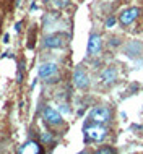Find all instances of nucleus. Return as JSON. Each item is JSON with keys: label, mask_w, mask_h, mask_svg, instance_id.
<instances>
[{"label": "nucleus", "mask_w": 143, "mask_h": 154, "mask_svg": "<svg viewBox=\"0 0 143 154\" xmlns=\"http://www.w3.org/2000/svg\"><path fill=\"white\" fill-rule=\"evenodd\" d=\"M85 135H86V141H103L107 136V128L103 127L101 123H94V125H88L85 127Z\"/></svg>", "instance_id": "obj_1"}, {"label": "nucleus", "mask_w": 143, "mask_h": 154, "mask_svg": "<svg viewBox=\"0 0 143 154\" xmlns=\"http://www.w3.org/2000/svg\"><path fill=\"white\" fill-rule=\"evenodd\" d=\"M112 117V112L109 107H94L93 110L90 112V120L93 123H107Z\"/></svg>", "instance_id": "obj_2"}, {"label": "nucleus", "mask_w": 143, "mask_h": 154, "mask_svg": "<svg viewBox=\"0 0 143 154\" xmlns=\"http://www.w3.org/2000/svg\"><path fill=\"white\" fill-rule=\"evenodd\" d=\"M140 16V8L137 7H132V8H127V10H124L122 13L119 15V21L124 24V26H129V24H132L135 20Z\"/></svg>", "instance_id": "obj_3"}, {"label": "nucleus", "mask_w": 143, "mask_h": 154, "mask_svg": "<svg viewBox=\"0 0 143 154\" xmlns=\"http://www.w3.org/2000/svg\"><path fill=\"white\" fill-rule=\"evenodd\" d=\"M43 152H44L43 146H41L39 143H36V141H33V140L26 141V143L18 149V154H43Z\"/></svg>", "instance_id": "obj_4"}, {"label": "nucleus", "mask_w": 143, "mask_h": 154, "mask_svg": "<svg viewBox=\"0 0 143 154\" xmlns=\"http://www.w3.org/2000/svg\"><path fill=\"white\" fill-rule=\"evenodd\" d=\"M43 115H44V119H46V122L50 123V125H60L62 122H64V119H62V115L59 114V112L56 109H52V107H46L44 112H43Z\"/></svg>", "instance_id": "obj_5"}, {"label": "nucleus", "mask_w": 143, "mask_h": 154, "mask_svg": "<svg viewBox=\"0 0 143 154\" xmlns=\"http://www.w3.org/2000/svg\"><path fill=\"white\" fill-rule=\"evenodd\" d=\"M73 83H75V86L80 89H86L88 88V85H90V80H88V76H86V73L83 72L81 68H77L73 72Z\"/></svg>", "instance_id": "obj_6"}, {"label": "nucleus", "mask_w": 143, "mask_h": 154, "mask_svg": "<svg viewBox=\"0 0 143 154\" xmlns=\"http://www.w3.org/2000/svg\"><path fill=\"white\" fill-rule=\"evenodd\" d=\"M101 47H103V41H101V37L98 34H91L90 41H88V47H86L88 54H90V55H96V54L101 51Z\"/></svg>", "instance_id": "obj_7"}, {"label": "nucleus", "mask_w": 143, "mask_h": 154, "mask_svg": "<svg viewBox=\"0 0 143 154\" xmlns=\"http://www.w3.org/2000/svg\"><path fill=\"white\" fill-rule=\"evenodd\" d=\"M37 73H39L41 78H50V76H54V75L57 73V65L52 63V62L43 63L39 66V70H37Z\"/></svg>", "instance_id": "obj_8"}, {"label": "nucleus", "mask_w": 143, "mask_h": 154, "mask_svg": "<svg viewBox=\"0 0 143 154\" xmlns=\"http://www.w3.org/2000/svg\"><path fill=\"white\" fill-rule=\"evenodd\" d=\"M44 45L49 49H59L64 45V39H62V36L59 34H54V36H47L44 41Z\"/></svg>", "instance_id": "obj_9"}, {"label": "nucleus", "mask_w": 143, "mask_h": 154, "mask_svg": "<svg viewBox=\"0 0 143 154\" xmlns=\"http://www.w3.org/2000/svg\"><path fill=\"white\" fill-rule=\"evenodd\" d=\"M116 80H117V73H116V70H112V68H106L101 73V81L103 83H114Z\"/></svg>", "instance_id": "obj_10"}, {"label": "nucleus", "mask_w": 143, "mask_h": 154, "mask_svg": "<svg viewBox=\"0 0 143 154\" xmlns=\"http://www.w3.org/2000/svg\"><path fill=\"white\" fill-rule=\"evenodd\" d=\"M96 154H117V152H116V149L111 148V146H103L96 151Z\"/></svg>", "instance_id": "obj_11"}, {"label": "nucleus", "mask_w": 143, "mask_h": 154, "mask_svg": "<svg viewBox=\"0 0 143 154\" xmlns=\"http://www.w3.org/2000/svg\"><path fill=\"white\" fill-rule=\"evenodd\" d=\"M41 141H43L44 144H49V143L54 141V138H52V135H50L49 131H46V133H43V136H41Z\"/></svg>", "instance_id": "obj_12"}, {"label": "nucleus", "mask_w": 143, "mask_h": 154, "mask_svg": "<svg viewBox=\"0 0 143 154\" xmlns=\"http://www.w3.org/2000/svg\"><path fill=\"white\" fill-rule=\"evenodd\" d=\"M68 3H70V0H54V7L56 8H65V7H68Z\"/></svg>", "instance_id": "obj_13"}, {"label": "nucleus", "mask_w": 143, "mask_h": 154, "mask_svg": "<svg viewBox=\"0 0 143 154\" xmlns=\"http://www.w3.org/2000/svg\"><path fill=\"white\" fill-rule=\"evenodd\" d=\"M18 66H20V68H18V75H16V81L21 83V81H23V72H21V66H23V65L20 63Z\"/></svg>", "instance_id": "obj_14"}, {"label": "nucleus", "mask_w": 143, "mask_h": 154, "mask_svg": "<svg viewBox=\"0 0 143 154\" xmlns=\"http://www.w3.org/2000/svg\"><path fill=\"white\" fill-rule=\"evenodd\" d=\"M114 24H116V18H112V16H111V18H107V21H106V26L107 28L114 26Z\"/></svg>", "instance_id": "obj_15"}, {"label": "nucleus", "mask_w": 143, "mask_h": 154, "mask_svg": "<svg viewBox=\"0 0 143 154\" xmlns=\"http://www.w3.org/2000/svg\"><path fill=\"white\" fill-rule=\"evenodd\" d=\"M20 29H21V21H18L15 24V31H20Z\"/></svg>", "instance_id": "obj_16"}, {"label": "nucleus", "mask_w": 143, "mask_h": 154, "mask_svg": "<svg viewBox=\"0 0 143 154\" xmlns=\"http://www.w3.org/2000/svg\"><path fill=\"white\" fill-rule=\"evenodd\" d=\"M119 42H120V41H117V39H112V41H111V45H117Z\"/></svg>", "instance_id": "obj_17"}, {"label": "nucleus", "mask_w": 143, "mask_h": 154, "mask_svg": "<svg viewBox=\"0 0 143 154\" xmlns=\"http://www.w3.org/2000/svg\"><path fill=\"white\" fill-rule=\"evenodd\" d=\"M8 37H10L8 34H5V36H3V42H8Z\"/></svg>", "instance_id": "obj_18"}, {"label": "nucleus", "mask_w": 143, "mask_h": 154, "mask_svg": "<svg viewBox=\"0 0 143 154\" xmlns=\"http://www.w3.org/2000/svg\"><path fill=\"white\" fill-rule=\"evenodd\" d=\"M80 154H90V152H88V151H81V152H80Z\"/></svg>", "instance_id": "obj_19"}, {"label": "nucleus", "mask_w": 143, "mask_h": 154, "mask_svg": "<svg viewBox=\"0 0 143 154\" xmlns=\"http://www.w3.org/2000/svg\"><path fill=\"white\" fill-rule=\"evenodd\" d=\"M44 2H49V0H44Z\"/></svg>", "instance_id": "obj_20"}]
</instances>
